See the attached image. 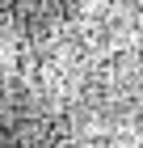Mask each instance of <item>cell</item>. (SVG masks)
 <instances>
[{"label": "cell", "instance_id": "6da1fadb", "mask_svg": "<svg viewBox=\"0 0 143 148\" xmlns=\"http://www.w3.org/2000/svg\"><path fill=\"white\" fill-rule=\"evenodd\" d=\"M9 9H13V21L21 25L30 38H42L67 17L72 0H9Z\"/></svg>", "mask_w": 143, "mask_h": 148}]
</instances>
